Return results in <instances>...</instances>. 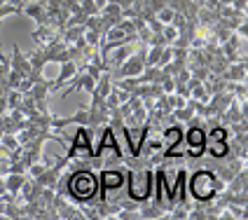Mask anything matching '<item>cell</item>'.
Listing matches in <instances>:
<instances>
[{"label": "cell", "instance_id": "obj_4", "mask_svg": "<svg viewBox=\"0 0 248 220\" xmlns=\"http://www.w3.org/2000/svg\"><path fill=\"white\" fill-rule=\"evenodd\" d=\"M92 136H94V131H92L89 126L78 124V129H75V134H73V141H70L68 150H66V157H68V159H75L80 152H84L87 157H94V143H92Z\"/></svg>", "mask_w": 248, "mask_h": 220}, {"label": "cell", "instance_id": "obj_2", "mask_svg": "<svg viewBox=\"0 0 248 220\" xmlns=\"http://www.w3.org/2000/svg\"><path fill=\"white\" fill-rule=\"evenodd\" d=\"M126 194L131 202H148L152 199V188H155V169L140 166V169H126Z\"/></svg>", "mask_w": 248, "mask_h": 220}, {"label": "cell", "instance_id": "obj_10", "mask_svg": "<svg viewBox=\"0 0 248 220\" xmlns=\"http://www.w3.org/2000/svg\"><path fill=\"white\" fill-rule=\"evenodd\" d=\"M10 68L16 70V73H19V75H24V78H28V75L33 73V66H31L28 56L21 54L19 45H14V49H12V59H10Z\"/></svg>", "mask_w": 248, "mask_h": 220}, {"label": "cell", "instance_id": "obj_18", "mask_svg": "<svg viewBox=\"0 0 248 220\" xmlns=\"http://www.w3.org/2000/svg\"><path fill=\"white\" fill-rule=\"evenodd\" d=\"M21 101H24V92H19V89H10L7 92V110H19Z\"/></svg>", "mask_w": 248, "mask_h": 220}, {"label": "cell", "instance_id": "obj_19", "mask_svg": "<svg viewBox=\"0 0 248 220\" xmlns=\"http://www.w3.org/2000/svg\"><path fill=\"white\" fill-rule=\"evenodd\" d=\"M178 28L173 26V24H164L162 26V35H164V40H166V45H173L176 42V38H178Z\"/></svg>", "mask_w": 248, "mask_h": 220}, {"label": "cell", "instance_id": "obj_3", "mask_svg": "<svg viewBox=\"0 0 248 220\" xmlns=\"http://www.w3.org/2000/svg\"><path fill=\"white\" fill-rule=\"evenodd\" d=\"M126 183V169H103L98 173V199L108 202V194L122 190Z\"/></svg>", "mask_w": 248, "mask_h": 220}, {"label": "cell", "instance_id": "obj_7", "mask_svg": "<svg viewBox=\"0 0 248 220\" xmlns=\"http://www.w3.org/2000/svg\"><path fill=\"white\" fill-rule=\"evenodd\" d=\"M52 206H54L56 216H59L61 220H84L82 208L78 206L75 202H70L68 197H63V194H54Z\"/></svg>", "mask_w": 248, "mask_h": 220}, {"label": "cell", "instance_id": "obj_11", "mask_svg": "<svg viewBox=\"0 0 248 220\" xmlns=\"http://www.w3.org/2000/svg\"><path fill=\"white\" fill-rule=\"evenodd\" d=\"M246 66H248L246 59H241V61H236V63H230L220 78L227 80V82H246Z\"/></svg>", "mask_w": 248, "mask_h": 220}, {"label": "cell", "instance_id": "obj_17", "mask_svg": "<svg viewBox=\"0 0 248 220\" xmlns=\"http://www.w3.org/2000/svg\"><path fill=\"white\" fill-rule=\"evenodd\" d=\"M56 35H59V33L54 31L52 24H42V26H38L33 31V40H35V45H45V42L54 40Z\"/></svg>", "mask_w": 248, "mask_h": 220}, {"label": "cell", "instance_id": "obj_9", "mask_svg": "<svg viewBox=\"0 0 248 220\" xmlns=\"http://www.w3.org/2000/svg\"><path fill=\"white\" fill-rule=\"evenodd\" d=\"M176 171H178L176 173V183H171L173 185V194H176V204L178 206H187V169L180 166Z\"/></svg>", "mask_w": 248, "mask_h": 220}, {"label": "cell", "instance_id": "obj_25", "mask_svg": "<svg viewBox=\"0 0 248 220\" xmlns=\"http://www.w3.org/2000/svg\"><path fill=\"white\" fill-rule=\"evenodd\" d=\"M7 73H10V63H0V82H5Z\"/></svg>", "mask_w": 248, "mask_h": 220}, {"label": "cell", "instance_id": "obj_15", "mask_svg": "<svg viewBox=\"0 0 248 220\" xmlns=\"http://www.w3.org/2000/svg\"><path fill=\"white\" fill-rule=\"evenodd\" d=\"M75 73H78V61H63V63H61V70H59V78L52 82V92L59 89V87H63L68 80H73Z\"/></svg>", "mask_w": 248, "mask_h": 220}, {"label": "cell", "instance_id": "obj_5", "mask_svg": "<svg viewBox=\"0 0 248 220\" xmlns=\"http://www.w3.org/2000/svg\"><path fill=\"white\" fill-rule=\"evenodd\" d=\"M96 134L101 141H98V145L94 148V157L101 159V155L106 150H112V155H115L117 159H124V152H122V148H120V143H117V131L112 129L110 124H103Z\"/></svg>", "mask_w": 248, "mask_h": 220}, {"label": "cell", "instance_id": "obj_26", "mask_svg": "<svg viewBox=\"0 0 248 220\" xmlns=\"http://www.w3.org/2000/svg\"><path fill=\"white\" fill-rule=\"evenodd\" d=\"M10 5H16V7H24V0H7Z\"/></svg>", "mask_w": 248, "mask_h": 220}, {"label": "cell", "instance_id": "obj_21", "mask_svg": "<svg viewBox=\"0 0 248 220\" xmlns=\"http://www.w3.org/2000/svg\"><path fill=\"white\" fill-rule=\"evenodd\" d=\"M80 10H82L87 16H94V14H101V10H98V5L94 2V0H80Z\"/></svg>", "mask_w": 248, "mask_h": 220}, {"label": "cell", "instance_id": "obj_14", "mask_svg": "<svg viewBox=\"0 0 248 220\" xmlns=\"http://www.w3.org/2000/svg\"><path fill=\"white\" fill-rule=\"evenodd\" d=\"M183 124L180 122H171L169 126H162V131H159V136H162V141H164V148H169V145H173L176 141H180L183 138Z\"/></svg>", "mask_w": 248, "mask_h": 220}, {"label": "cell", "instance_id": "obj_1", "mask_svg": "<svg viewBox=\"0 0 248 220\" xmlns=\"http://www.w3.org/2000/svg\"><path fill=\"white\" fill-rule=\"evenodd\" d=\"M222 190H225V183L216 176L213 169H197L190 176L187 194H192L199 204H206L211 199H216Z\"/></svg>", "mask_w": 248, "mask_h": 220}, {"label": "cell", "instance_id": "obj_8", "mask_svg": "<svg viewBox=\"0 0 248 220\" xmlns=\"http://www.w3.org/2000/svg\"><path fill=\"white\" fill-rule=\"evenodd\" d=\"M21 14L31 16L38 26L42 24H49V12H47V2H24L21 7Z\"/></svg>", "mask_w": 248, "mask_h": 220}, {"label": "cell", "instance_id": "obj_12", "mask_svg": "<svg viewBox=\"0 0 248 220\" xmlns=\"http://www.w3.org/2000/svg\"><path fill=\"white\" fill-rule=\"evenodd\" d=\"M134 52H136V45H134V42H124V45H120V47H115V49H112V56H108L112 70L117 68V66H122L124 61L134 54Z\"/></svg>", "mask_w": 248, "mask_h": 220}, {"label": "cell", "instance_id": "obj_20", "mask_svg": "<svg viewBox=\"0 0 248 220\" xmlns=\"http://www.w3.org/2000/svg\"><path fill=\"white\" fill-rule=\"evenodd\" d=\"M16 14H21V7L10 5V2H2V5H0V21L7 19V16H16Z\"/></svg>", "mask_w": 248, "mask_h": 220}, {"label": "cell", "instance_id": "obj_13", "mask_svg": "<svg viewBox=\"0 0 248 220\" xmlns=\"http://www.w3.org/2000/svg\"><path fill=\"white\" fill-rule=\"evenodd\" d=\"M230 152H232L230 141H208V143H206V155H208V157H213L216 162L225 159Z\"/></svg>", "mask_w": 248, "mask_h": 220}, {"label": "cell", "instance_id": "obj_24", "mask_svg": "<svg viewBox=\"0 0 248 220\" xmlns=\"http://www.w3.org/2000/svg\"><path fill=\"white\" fill-rule=\"evenodd\" d=\"M187 218H192V220H208V213H206V208H204V204H199V206H194L192 211H187Z\"/></svg>", "mask_w": 248, "mask_h": 220}, {"label": "cell", "instance_id": "obj_6", "mask_svg": "<svg viewBox=\"0 0 248 220\" xmlns=\"http://www.w3.org/2000/svg\"><path fill=\"white\" fill-rule=\"evenodd\" d=\"M94 87H96V80H94L87 70L78 68V73L73 75V80H68L66 87H63L61 98H68L70 94H75V92H87V94H92V92H94Z\"/></svg>", "mask_w": 248, "mask_h": 220}, {"label": "cell", "instance_id": "obj_27", "mask_svg": "<svg viewBox=\"0 0 248 220\" xmlns=\"http://www.w3.org/2000/svg\"><path fill=\"white\" fill-rule=\"evenodd\" d=\"M94 2H96V5H98V10H101V7H106V5H108V0H94Z\"/></svg>", "mask_w": 248, "mask_h": 220}, {"label": "cell", "instance_id": "obj_22", "mask_svg": "<svg viewBox=\"0 0 248 220\" xmlns=\"http://www.w3.org/2000/svg\"><path fill=\"white\" fill-rule=\"evenodd\" d=\"M155 16H157L162 24H171V21H173V16H176V10H171V7L166 5V7H162V10L155 14Z\"/></svg>", "mask_w": 248, "mask_h": 220}, {"label": "cell", "instance_id": "obj_16", "mask_svg": "<svg viewBox=\"0 0 248 220\" xmlns=\"http://www.w3.org/2000/svg\"><path fill=\"white\" fill-rule=\"evenodd\" d=\"M28 178V173H5V192H10L14 194L16 199H19V190H21V185L26 183Z\"/></svg>", "mask_w": 248, "mask_h": 220}, {"label": "cell", "instance_id": "obj_23", "mask_svg": "<svg viewBox=\"0 0 248 220\" xmlns=\"http://www.w3.org/2000/svg\"><path fill=\"white\" fill-rule=\"evenodd\" d=\"M84 40H87V45H92V47H98V42H101V31L87 28V31H84Z\"/></svg>", "mask_w": 248, "mask_h": 220}]
</instances>
